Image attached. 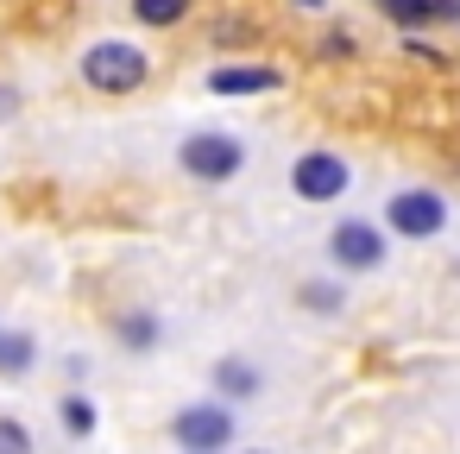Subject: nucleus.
<instances>
[{
	"mask_svg": "<svg viewBox=\"0 0 460 454\" xmlns=\"http://www.w3.org/2000/svg\"><path fill=\"white\" fill-rule=\"evenodd\" d=\"M146 76H152V58L133 45V39H95L89 51H83V83L95 89V95H139L146 89Z\"/></svg>",
	"mask_w": 460,
	"mask_h": 454,
	"instance_id": "1",
	"label": "nucleus"
},
{
	"mask_svg": "<svg viewBox=\"0 0 460 454\" xmlns=\"http://www.w3.org/2000/svg\"><path fill=\"white\" fill-rule=\"evenodd\" d=\"M385 259H391V234H385L378 221L347 215V221L328 227V265H334V272L366 278V272H385Z\"/></svg>",
	"mask_w": 460,
	"mask_h": 454,
	"instance_id": "2",
	"label": "nucleus"
},
{
	"mask_svg": "<svg viewBox=\"0 0 460 454\" xmlns=\"http://www.w3.org/2000/svg\"><path fill=\"white\" fill-rule=\"evenodd\" d=\"M177 171L196 177V183H234V177L246 171V146H240L234 133L202 127V133H190V139L177 146Z\"/></svg>",
	"mask_w": 460,
	"mask_h": 454,
	"instance_id": "3",
	"label": "nucleus"
},
{
	"mask_svg": "<svg viewBox=\"0 0 460 454\" xmlns=\"http://www.w3.org/2000/svg\"><path fill=\"white\" fill-rule=\"evenodd\" d=\"M171 441L183 454H227L234 448V404L208 397V404H183L171 416Z\"/></svg>",
	"mask_w": 460,
	"mask_h": 454,
	"instance_id": "4",
	"label": "nucleus"
},
{
	"mask_svg": "<svg viewBox=\"0 0 460 454\" xmlns=\"http://www.w3.org/2000/svg\"><path fill=\"white\" fill-rule=\"evenodd\" d=\"M385 234H397V240H435L441 227H447V196L441 190H397L391 202H385V221H378Z\"/></svg>",
	"mask_w": 460,
	"mask_h": 454,
	"instance_id": "5",
	"label": "nucleus"
},
{
	"mask_svg": "<svg viewBox=\"0 0 460 454\" xmlns=\"http://www.w3.org/2000/svg\"><path fill=\"white\" fill-rule=\"evenodd\" d=\"M347 183H353V165L341 152H296V165H290V190L303 202H341Z\"/></svg>",
	"mask_w": 460,
	"mask_h": 454,
	"instance_id": "6",
	"label": "nucleus"
},
{
	"mask_svg": "<svg viewBox=\"0 0 460 454\" xmlns=\"http://www.w3.org/2000/svg\"><path fill=\"white\" fill-rule=\"evenodd\" d=\"M284 89V70L271 64H215L208 70V95H271Z\"/></svg>",
	"mask_w": 460,
	"mask_h": 454,
	"instance_id": "7",
	"label": "nucleus"
},
{
	"mask_svg": "<svg viewBox=\"0 0 460 454\" xmlns=\"http://www.w3.org/2000/svg\"><path fill=\"white\" fill-rule=\"evenodd\" d=\"M259 385H265V372H259L252 360H240V353L215 360V397H221V404H246Z\"/></svg>",
	"mask_w": 460,
	"mask_h": 454,
	"instance_id": "8",
	"label": "nucleus"
},
{
	"mask_svg": "<svg viewBox=\"0 0 460 454\" xmlns=\"http://www.w3.org/2000/svg\"><path fill=\"white\" fill-rule=\"evenodd\" d=\"M378 13H391L397 26H441V20H460V0H372Z\"/></svg>",
	"mask_w": 460,
	"mask_h": 454,
	"instance_id": "9",
	"label": "nucleus"
},
{
	"mask_svg": "<svg viewBox=\"0 0 460 454\" xmlns=\"http://www.w3.org/2000/svg\"><path fill=\"white\" fill-rule=\"evenodd\" d=\"M39 366V341L26 328H0V378H26Z\"/></svg>",
	"mask_w": 460,
	"mask_h": 454,
	"instance_id": "10",
	"label": "nucleus"
},
{
	"mask_svg": "<svg viewBox=\"0 0 460 454\" xmlns=\"http://www.w3.org/2000/svg\"><path fill=\"white\" fill-rule=\"evenodd\" d=\"M114 341H120L127 353H152V347H158V316H152V309H120V316H114Z\"/></svg>",
	"mask_w": 460,
	"mask_h": 454,
	"instance_id": "11",
	"label": "nucleus"
},
{
	"mask_svg": "<svg viewBox=\"0 0 460 454\" xmlns=\"http://www.w3.org/2000/svg\"><path fill=\"white\" fill-rule=\"evenodd\" d=\"M296 303H303L309 316H341V309H347V290L328 284V278H322V284L309 278V284H296Z\"/></svg>",
	"mask_w": 460,
	"mask_h": 454,
	"instance_id": "12",
	"label": "nucleus"
},
{
	"mask_svg": "<svg viewBox=\"0 0 460 454\" xmlns=\"http://www.w3.org/2000/svg\"><path fill=\"white\" fill-rule=\"evenodd\" d=\"M196 0H133V20L139 26H183Z\"/></svg>",
	"mask_w": 460,
	"mask_h": 454,
	"instance_id": "13",
	"label": "nucleus"
},
{
	"mask_svg": "<svg viewBox=\"0 0 460 454\" xmlns=\"http://www.w3.org/2000/svg\"><path fill=\"white\" fill-rule=\"evenodd\" d=\"M58 410H64V429H70V435H89V429H95V404H89L83 391H70Z\"/></svg>",
	"mask_w": 460,
	"mask_h": 454,
	"instance_id": "14",
	"label": "nucleus"
},
{
	"mask_svg": "<svg viewBox=\"0 0 460 454\" xmlns=\"http://www.w3.org/2000/svg\"><path fill=\"white\" fill-rule=\"evenodd\" d=\"M0 454H32V429L20 416H0Z\"/></svg>",
	"mask_w": 460,
	"mask_h": 454,
	"instance_id": "15",
	"label": "nucleus"
},
{
	"mask_svg": "<svg viewBox=\"0 0 460 454\" xmlns=\"http://www.w3.org/2000/svg\"><path fill=\"white\" fill-rule=\"evenodd\" d=\"M322 51H328V58H353V39H347V32H334V39H328Z\"/></svg>",
	"mask_w": 460,
	"mask_h": 454,
	"instance_id": "16",
	"label": "nucleus"
},
{
	"mask_svg": "<svg viewBox=\"0 0 460 454\" xmlns=\"http://www.w3.org/2000/svg\"><path fill=\"white\" fill-rule=\"evenodd\" d=\"M13 108H20V95H13V89H0V120H7Z\"/></svg>",
	"mask_w": 460,
	"mask_h": 454,
	"instance_id": "17",
	"label": "nucleus"
},
{
	"mask_svg": "<svg viewBox=\"0 0 460 454\" xmlns=\"http://www.w3.org/2000/svg\"><path fill=\"white\" fill-rule=\"evenodd\" d=\"M296 7H309V13H322V7H328V0H296Z\"/></svg>",
	"mask_w": 460,
	"mask_h": 454,
	"instance_id": "18",
	"label": "nucleus"
},
{
	"mask_svg": "<svg viewBox=\"0 0 460 454\" xmlns=\"http://www.w3.org/2000/svg\"><path fill=\"white\" fill-rule=\"evenodd\" d=\"M246 454H265V448H246Z\"/></svg>",
	"mask_w": 460,
	"mask_h": 454,
	"instance_id": "19",
	"label": "nucleus"
}]
</instances>
